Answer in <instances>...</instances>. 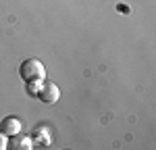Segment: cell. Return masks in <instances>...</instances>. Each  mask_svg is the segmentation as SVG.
Listing matches in <instances>:
<instances>
[{
	"instance_id": "obj_4",
	"label": "cell",
	"mask_w": 156,
	"mask_h": 150,
	"mask_svg": "<svg viewBox=\"0 0 156 150\" xmlns=\"http://www.w3.org/2000/svg\"><path fill=\"white\" fill-rule=\"evenodd\" d=\"M9 146H11V148H15V150H21V148L29 150V148H34L31 140H29V138H21L19 134H17V136H12V142H9Z\"/></svg>"
},
{
	"instance_id": "obj_2",
	"label": "cell",
	"mask_w": 156,
	"mask_h": 150,
	"mask_svg": "<svg viewBox=\"0 0 156 150\" xmlns=\"http://www.w3.org/2000/svg\"><path fill=\"white\" fill-rule=\"evenodd\" d=\"M36 96L42 100V102H46V104H54V102L60 98V90L54 81H46V79H44V81L40 84V90H37Z\"/></svg>"
},
{
	"instance_id": "obj_1",
	"label": "cell",
	"mask_w": 156,
	"mask_h": 150,
	"mask_svg": "<svg viewBox=\"0 0 156 150\" xmlns=\"http://www.w3.org/2000/svg\"><path fill=\"white\" fill-rule=\"evenodd\" d=\"M19 75H21V79H23L25 84H31V81H44V79H46V69H44L42 61H37V59H27V61L21 62V67H19Z\"/></svg>"
},
{
	"instance_id": "obj_3",
	"label": "cell",
	"mask_w": 156,
	"mask_h": 150,
	"mask_svg": "<svg viewBox=\"0 0 156 150\" xmlns=\"http://www.w3.org/2000/svg\"><path fill=\"white\" fill-rule=\"evenodd\" d=\"M21 129H23V125L21 121L17 119V117H6V119H2V123H0V131L4 134V136H17V134H21Z\"/></svg>"
},
{
	"instance_id": "obj_5",
	"label": "cell",
	"mask_w": 156,
	"mask_h": 150,
	"mask_svg": "<svg viewBox=\"0 0 156 150\" xmlns=\"http://www.w3.org/2000/svg\"><path fill=\"white\" fill-rule=\"evenodd\" d=\"M6 146H9V136H4L0 131V150H6Z\"/></svg>"
}]
</instances>
